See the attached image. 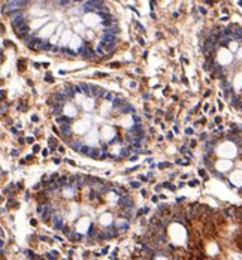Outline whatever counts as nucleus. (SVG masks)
Masks as SVG:
<instances>
[{"mask_svg":"<svg viewBox=\"0 0 242 260\" xmlns=\"http://www.w3.org/2000/svg\"><path fill=\"white\" fill-rule=\"evenodd\" d=\"M103 51H105V48H103V45L97 47V52H99V54H103Z\"/></svg>","mask_w":242,"mask_h":260,"instance_id":"nucleus-8","label":"nucleus"},{"mask_svg":"<svg viewBox=\"0 0 242 260\" xmlns=\"http://www.w3.org/2000/svg\"><path fill=\"white\" fill-rule=\"evenodd\" d=\"M103 48H105V51L112 52L115 49V43H103Z\"/></svg>","mask_w":242,"mask_h":260,"instance_id":"nucleus-7","label":"nucleus"},{"mask_svg":"<svg viewBox=\"0 0 242 260\" xmlns=\"http://www.w3.org/2000/svg\"><path fill=\"white\" fill-rule=\"evenodd\" d=\"M28 30H30V27H28L27 24H24V26H21L19 28H17V36L21 37V39H24L26 34L28 33Z\"/></svg>","mask_w":242,"mask_h":260,"instance_id":"nucleus-5","label":"nucleus"},{"mask_svg":"<svg viewBox=\"0 0 242 260\" xmlns=\"http://www.w3.org/2000/svg\"><path fill=\"white\" fill-rule=\"evenodd\" d=\"M24 24H27V23H26V19H24V17L21 14H17L14 18H12V26L15 27V30L19 28L21 26H24Z\"/></svg>","mask_w":242,"mask_h":260,"instance_id":"nucleus-2","label":"nucleus"},{"mask_svg":"<svg viewBox=\"0 0 242 260\" xmlns=\"http://www.w3.org/2000/svg\"><path fill=\"white\" fill-rule=\"evenodd\" d=\"M103 8V0H90L88 3L84 6L85 12H90V11H99Z\"/></svg>","mask_w":242,"mask_h":260,"instance_id":"nucleus-1","label":"nucleus"},{"mask_svg":"<svg viewBox=\"0 0 242 260\" xmlns=\"http://www.w3.org/2000/svg\"><path fill=\"white\" fill-rule=\"evenodd\" d=\"M27 2H28V0H12L9 5H8V8H9V9H14V8H21V6L27 5Z\"/></svg>","mask_w":242,"mask_h":260,"instance_id":"nucleus-4","label":"nucleus"},{"mask_svg":"<svg viewBox=\"0 0 242 260\" xmlns=\"http://www.w3.org/2000/svg\"><path fill=\"white\" fill-rule=\"evenodd\" d=\"M79 54H81V56H84V57H91V56H93V51L90 49V47L84 45V47L79 48Z\"/></svg>","mask_w":242,"mask_h":260,"instance_id":"nucleus-6","label":"nucleus"},{"mask_svg":"<svg viewBox=\"0 0 242 260\" xmlns=\"http://www.w3.org/2000/svg\"><path fill=\"white\" fill-rule=\"evenodd\" d=\"M102 42L103 43H115V34H112L111 32H106L102 34Z\"/></svg>","mask_w":242,"mask_h":260,"instance_id":"nucleus-3","label":"nucleus"},{"mask_svg":"<svg viewBox=\"0 0 242 260\" xmlns=\"http://www.w3.org/2000/svg\"><path fill=\"white\" fill-rule=\"evenodd\" d=\"M76 2H81V0H76Z\"/></svg>","mask_w":242,"mask_h":260,"instance_id":"nucleus-9","label":"nucleus"}]
</instances>
